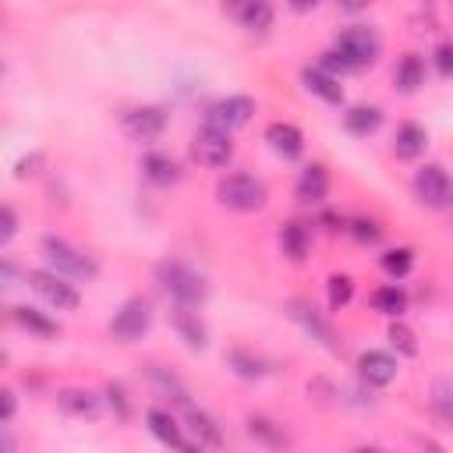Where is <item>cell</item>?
<instances>
[{"mask_svg":"<svg viewBox=\"0 0 453 453\" xmlns=\"http://www.w3.org/2000/svg\"><path fill=\"white\" fill-rule=\"evenodd\" d=\"M14 319H18V326H25V329L35 333V336H57V333H60L53 319H46L39 308H28V304L14 308Z\"/></svg>","mask_w":453,"mask_h":453,"instance_id":"obj_28","label":"cell"},{"mask_svg":"<svg viewBox=\"0 0 453 453\" xmlns=\"http://www.w3.org/2000/svg\"><path fill=\"white\" fill-rule=\"evenodd\" d=\"M333 50L347 60L350 71H361V67H372V64L379 60L382 39H379V32H375L372 25H350V28H343V32L336 35Z\"/></svg>","mask_w":453,"mask_h":453,"instance_id":"obj_3","label":"cell"},{"mask_svg":"<svg viewBox=\"0 0 453 453\" xmlns=\"http://www.w3.org/2000/svg\"><path fill=\"white\" fill-rule=\"evenodd\" d=\"M287 311H290V319L294 322H301V329L311 336V340H319L329 354H336V357H343V343L336 340V333H333V326L311 308V304H304V301H290L287 304Z\"/></svg>","mask_w":453,"mask_h":453,"instance_id":"obj_10","label":"cell"},{"mask_svg":"<svg viewBox=\"0 0 453 453\" xmlns=\"http://www.w3.org/2000/svg\"><path fill=\"white\" fill-rule=\"evenodd\" d=\"M322 223H326V230H343V219L333 212H322Z\"/></svg>","mask_w":453,"mask_h":453,"instance_id":"obj_42","label":"cell"},{"mask_svg":"<svg viewBox=\"0 0 453 453\" xmlns=\"http://www.w3.org/2000/svg\"><path fill=\"white\" fill-rule=\"evenodd\" d=\"M145 425H149V432H152L159 442H166V446H177V449H191V446H195L191 439H184L177 418H173L170 411H163V407H149V411H145Z\"/></svg>","mask_w":453,"mask_h":453,"instance_id":"obj_15","label":"cell"},{"mask_svg":"<svg viewBox=\"0 0 453 453\" xmlns=\"http://www.w3.org/2000/svg\"><path fill=\"white\" fill-rule=\"evenodd\" d=\"M184 421H188V428L195 435V446H209V449L223 446V428L205 411H198L195 403H184Z\"/></svg>","mask_w":453,"mask_h":453,"instance_id":"obj_19","label":"cell"},{"mask_svg":"<svg viewBox=\"0 0 453 453\" xmlns=\"http://www.w3.org/2000/svg\"><path fill=\"white\" fill-rule=\"evenodd\" d=\"M435 67H439L442 78H449V71H453V50H449V42H439L435 46Z\"/></svg>","mask_w":453,"mask_h":453,"instance_id":"obj_39","label":"cell"},{"mask_svg":"<svg viewBox=\"0 0 453 453\" xmlns=\"http://www.w3.org/2000/svg\"><path fill=\"white\" fill-rule=\"evenodd\" d=\"M57 407L64 411V414H71V418H99V396L96 393H88V389H74V386H67V389H60L57 393Z\"/></svg>","mask_w":453,"mask_h":453,"instance_id":"obj_21","label":"cell"},{"mask_svg":"<svg viewBox=\"0 0 453 453\" xmlns=\"http://www.w3.org/2000/svg\"><path fill=\"white\" fill-rule=\"evenodd\" d=\"M265 142H269L273 152H280L283 159H297V156L304 152V134H301V127L290 124V120H273V124L265 127Z\"/></svg>","mask_w":453,"mask_h":453,"instance_id":"obj_14","label":"cell"},{"mask_svg":"<svg viewBox=\"0 0 453 453\" xmlns=\"http://www.w3.org/2000/svg\"><path fill=\"white\" fill-rule=\"evenodd\" d=\"M425 145H428V131L414 120H403L393 134V156L396 159H418L425 152Z\"/></svg>","mask_w":453,"mask_h":453,"instance_id":"obj_20","label":"cell"},{"mask_svg":"<svg viewBox=\"0 0 453 453\" xmlns=\"http://www.w3.org/2000/svg\"><path fill=\"white\" fill-rule=\"evenodd\" d=\"M357 375L368 386H389L396 379V357L386 350H365L357 357Z\"/></svg>","mask_w":453,"mask_h":453,"instance_id":"obj_13","label":"cell"},{"mask_svg":"<svg viewBox=\"0 0 453 453\" xmlns=\"http://www.w3.org/2000/svg\"><path fill=\"white\" fill-rule=\"evenodd\" d=\"M326 191H329V170L322 163H308L297 177V188H294L297 202L301 205H319L326 198Z\"/></svg>","mask_w":453,"mask_h":453,"instance_id":"obj_16","label":"cell"},{"mask_svg":"<svg viewBox=\"0 0 453 453\" xmlns=\"http://www.w3.org/2000/svg\"><path fill=\"white\" fill-rule=\"evenodd\" d=\"M149 379H152V382H156V389H159V393H166L173 403H180V407H184V403H191V400H188V389H184V386H180L166 368L152 365V368H149Z\"/></svg>","mask_w":453,"mask_h":453,"instance_id":"obj_31","label":"cell"},{"mask_svg":"<svg viewBox=\"0 0 453 453\" xmlns=\"http://www.w3.org/2000/svg\"><path fill=\"white\" fill-rule=\"evenodd\" d=\"M244 425H248V435H251L255 442H262V446H269V449L287 446V432H283V425H276V421H269V418H262V414H251Z\"/></svg>","mask_w":453,"mask_h":453,"instance_id":"obj_26","label":"cell"},{"mask_svg":"<svg viewBox=\"0 0 453 453\" xmlns=\"http://www.w3.org/2000/svg\"><path fill=\"white\" fill-rule=\"evenodd\" d=\"M326 297H329V308H333V311L347 308L350 297H354V280H350L347 273H333V276L326 280Z\"/></svg>","mask_w":453,"mask_h":453,"instance_id":"obj_30","label":"cell"},{"mask_svg":"<svg viewBox=\"0 0 453 453\" xmlns=\"http://www.w3.org/2000/svg\"><path fill=\"white\" fill-rule=\"evenodd\" d=\"M372 308L382 311V315H389V319H400L407 311V294L396 283L379 287V290H372Z\"/></svg>","mask_w":453,"mask_h":453,"instance_id":"obj_27","label":"cell"},{"mask_svg":"<svg viewBox=\"0 0 453 453\" xmlns=\"http://www.w3.org/2000/svg\"><path fill=\"white\" fill-rule=\"evenodd\" d=\"M170 322H173V329H177V336L191 347V350H205V326L198 322V315L191 311V308H177L173 315H170Z\"/></svg>","mask_w":453,"mask_h":453,"instance_id":"obj_24","label":"cell"},{"mask_svg":"<svg viewBox=\"0 0 453 453\" xmlns=\"http://www.w3.org/2000/svg\"><path fill=\"white\" fill-rule=\"evenodd\" d=\"M142 173H145V180L156 184V188H170V184L180 180V166H177V159L166 156V152H145V156H142Z\"/></svg>","mask_w":453,"mask_h":453,"instance_id":"obj_18","label":"cell"},{"mask_svg":"<svg viewBox=\"0 0 453 453\" xmlns=\"http://www.w3.org/2000/svg\"><path fill=\"white\" fill-rule=\"evenodd\" d=\"M14 234H18V212H14L11 205H4V202H0V248H4V244H11V241H14Z\"/></svg>","mask_w":453,"mask_h":453,"instance_id":"obj_37","label":"cell"},{"mask_svg":"<svg viewBox=\"0 0 453 453\" xmlns=\"http://www.w3.org/2000/svg\"><path fill=\"white\" fill-rule=\"evenodd\" d=\"M28 287L46 301L53 304L57 311H74L81 304V294L74 290V283H67V276L53 273V269H32L28 273Z\"/></svg>","mask_w":453,"mask_h":453,"instance_id":"obj_5","label":"cell"},{"mask_svg":"<svg viewBox=\"0 0 453 453\" xmlns=\"http://www.w3.org/2000/svg\"><path fill=\"white\" fill-rule=\"evenodd\" d=\"M106 400H110V407L117 411V418H120V421L131 414V400H127V393H124V386H120V382H110V386H106Z\"/></svg>","mask_w":453,"mask_h":453,"instance_id":"obj_36","label":"cell"},{"mask_svg":"<svg viewBox=\"0 0 453 453\" xmlns=\"http://www.w3.org/2000/svg\"><path fill=\"white\" fill-rule=\"evenodd\" d=\"M191 156L198 166H209V170H219L234 159V142H230V131H216V127H205L195 131L191 138Z\"/></svg>","mask_w":453,"mask_h":453,"instance_id":"obj_8","label":"cell"},{"mask_svg":"<svg viewBox=\"0 0 453 453\" xmlns=\"http://www.w3.org/2000/svg\"><path fill=\"white\" fill-rule=\"evenodd\" d=\"M393 81H396V88H400L403 96H414V92L425 85V60H421L418 53H403V60L396 64Z\"/></svg>","mask_w":453,"mask_h":453,"instance_id":"obj_25","label":"cell"},{"mask_svg":"<svg viewBox=\"0 0 453 453\" xmlns=\"http://www.w3.org/2000/svg\"><path fill=\"white\" fill-rule=\"evenodd\" d=\"M379 124H382V110H379V106H368V103H357V106H350V110L343 113V127H347L354 138L375 134Z\"/></svg>","mask_w":453,"mask_h":453,"instance_id":"obj_22","label":"cell"},{"mask_svg":"<svg viewBox=\"0 0 453 453\" xmlns=\"http://www.w3.org/2000/svg\"><path fill=\"white\" fill-rule=\"evenodd\" d=\"M411 265H414V248H407V244L389 248V251L382 255V269H386L389 276H407Z\"/></svg>","mask_w":453,"mask_h":453,"instance_id":"obj_33","label":"cell"},{"mask_svg":"<svg viewBox=\"0 0 453 453\" xmlns=\"http://www.w3.org/2000/svg\"><path fill=\"white\" fill-rule=\"evenodd\" d=\"M156 280H159V287L166 290V297L177 308H198L205 301V294H209L205 276L198 269H191L188 262H180V258H163L156 265Z\"/></svg>","mask_w":453,"mask_h":453,"instance_id":"obj_1","label":"cell"},{"mask_svg":"<svg viewBox=\"0 0 453 453\" xmlns=\"http://www.w3.org/2000/svg\"><path fill=\"white\" fill-rule=\"evenodd\" d=\"M301 85H304L311 96H319L322 103H329V106H340V103H343V85H340V78L326 74L322 67H304V71H301Z\"/></svg>","mask_w":453,"mask_h":453,"instance_id":"obj_17","label":"cell"},{"mask_svg":"<svg viewBox=\"0 0 453 453\" xmlns=\"http://www.w3.org/2000/svg\"><path fill=\"white\" fill-rule=\"evenodd\" d=\"M152 326V304L145 297H127L120 304V311L110 319V333L120 340V343H134L149 333Z\"/></svg>","mask_w":453,"mask_h":453,"instance_id":"obj_7","label":"cell"},{"mask_svg":"<svg viewBox=\"0 0 453 453\" xmlns=\"http://www.w3.org/2000/svg\"><path fill=\"white\" fill-rule=\"evenodd\" d=\"M0 449H14V439H11L4 428H0Z\"/></svg>","mask_w":453,"mask_h":453,"instance_id":"obj_45","label":"cell"},{"mask_svg":"<svg viewBox=\"0 0 453 453\" xmlns=\"http://www.w3.org/2000/svg\"><path fill=\"white\" fill-rule=\"evenodd\" d=\"M14 411H18V396H14L11 389H4V386H0V425H4V421H11V418H14Z\"/></svg>","mask_w":453,"mask_h":453,"instance_id":"obj_40","label":"cell"},{"mask_svg":"<svg viewBox=\"0 0 453 453\" xmlns=\"http://www.w3.org/2000/svg\"><path fill=\"white\" fill-rule=\"evenodd\" d=\"M315 4H319V0H287V7H290V11H297V14H304V11H311Z\"/></svg>","mask_w":453,"mask_h":453,"instance_id":"obj_41","label":"cell"},{"mask_svg":"<svg viewBox=\"0 0 453 453\" xmlns=\"http://www.w3.org/2000/svg\"><path fill=\"white\" fill-rule=\"evenodd\" d=\"M432 403H435V411H439L442 421H453V396H449V382H446V379L435 382V396H432Z\"/></svg>","mask_w":453,"mask_h":453,"instance_id":"obj_35","label":"cell"},{"mask_svg":"<svg viewBox=\"0 0 453 453\" xmlns=\"http://www.w3.org/2000/svg\"><path fill=\"white\" fill-rule=\"evenodd\" d=\"M414 195L428 209H446L449 205V173L442 163H425L414 173Z\"/></svg>","mask_w":453,"mask_h":453,"instance_id":"obj_9","label":"cell"},{"mask_svg":"<svg viewBox=\"0 0 453 453\" xmlns=\"http://www.w3.org/2000/svg\"><path fill=\"white\" fill-rule=\"evenodd\" d=\"M42 166V152H32V156H21L18 163H14V177H32L35 170Z\"/></svg>","mask_w":453,"mask_h":453,"instance_id":"obj_38","label":"cell"},{"mask_svg":"<svg viewBox=\"0 0 453 453\" xmlns=\"http://www.w3.org/2000/svg\"><path fill=\"white\" fill-rule=\"evenodd\" d=\"M251 117H255V99L251 96H223V99L205 106L202 120H205V127H216V131H237Z\"/></svg>","mask_w":453,"mask_h":453,"instance_id":"obj_6","label":"cell"},{"mask_svg":"<svg viewBox=\"0 0 453 453\" xmlns=\"http://www.w3.org/2000/svg\"><path fill=\"white\" fill-rule=\"evenodd\" d=\"M166 127V113L159 106H134L124 113V131L134 138V142H156Z\"/></svg>","mask_w":453,"mask_h":453,"instance_id":"obj_12","label":"cell"},{"mask_svg":"<svg viewBox=\"0 0 453 453\" xmlns=\"http://www.w3.org/2000/svg\"><path fill=\"white\" fill-rule=\"evenodd\" d=\"M308 248H311L308 226L297 223V219L283 223V230H280V251H283L290 262H304V258H308Z\"/></svg>","mask_w":453,"mask_h":453,"instance_id":"obj_23","label":"cell"},{"mask_svg":"<svg viewBox=\"0 0 453 453\" xmlns=\"http://www.w3.org/2000/svg\"><path fill=\"white\" fill-rule=\"evenodd\" d=\"M0 280H14V265L0 258Z\"/></svg>","mask_w":453,"mask_h":453,"instance_id":"obj_44","label":"cell"},{"mask_svg":"<svg viewBox=\"0 0 453 453\" xmlns=\"http://www.w3.org/2000/svg\"><path fill=\"white\" fill-rule=\"evenodd\" d=\"M336 4H340L343 11H365V7L372 4V0H336Z\"/></svg>","mask_w":453,"mask_h":453,"instance_id":"obj_43","label":"cell"},{"mask_svg":"<svg viewBox=\"0 0 453 453\" xmlns=\"http://www.w3.org/2000/svg\"><path fill=\"white\" fill-rule=\"evenodd\" d=\"M386 336H389V343H393V350H396V354H403V357H418V350H421V347H418V336H414V329H411V326H403V322H396V319H393V326H389V333H386Z\"/></svg>","mask_w":453,"mask_h":453,"instance_id":"obj_32","label":"cell"},{"mask_svg":"<svg viewBox=\"0 0 453 453\" xmlns=\"http://www.w3.org/2000/svg\"><path fill=\"white\" fill-rule=\"evenodd\" d=\"M42 255H46L50 269L60 273V276H67V280H92L99 273V265L85 251H78L74 244H67L64 237H53V234L42 237Z\"/></svg>","mask_w":453,"mask_h":453,"instance_id":"obj_4","label":"cell"},{"mask_svg":"<svg viewBox=\"0 0 453 453\" xmlns=\"http://www.w3.org/2000/svg\"><path fill=\"white\" fill-rule=\"evenodd\" d=\"M216 198L230 212H258L269 202V188H265V180H258L251 173H226L216 184Z\"/></svg>","mask_w":453,"mask_h":453,"instance_id":"obj_2","label":"cell"},{"mask_svg":"<svg viewBox=\"0 0 453 453\" xmlns=\"http://www.w3.org/2000/svg\"><path fill=\"white\" fill-rule=\"evenodd\" d=\"M226 361H230V368L241 375V379H262L265 372H269V365L258 357V354H251V350H230L226 354Z\"/></svg>","mask_w":453,"mask_h":453,"instance_id":"obj_29","label":"cell"},{"mask_svg":"<svg viewBox=\"0 0 453 453\" xmlns=\"http://www.w3.org/2000/svg\"><path fill=\"white\" fill-rule=\"evenodd\" d=\"M350 234H354V241H361V244H379L382 241V226L375 223V219H365V216H357V219H350V226H347Z\"/></svg>","mask_w":453,"mask_h":453,"instance_id":"obj_34","label":"cell"},{"mask_svg":"<svg viewBox=\"0 0 453 453\" xmlns=\"http://www.w3.org/2000/svg\"><path fill=\"white\" fill-rule=\"evenodd\" d=\"M223 14L244 25L248 32H265L273 25V4L269 0H223Z\"/></svg>","mask_w":453,"mask_h":453,"instance_id":"obj_11","label":"cell"}]
</instances>
